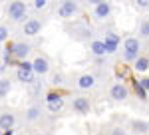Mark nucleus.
<instances>
[{
    "label": "nucleus",
    "instance_id": "obj_1",
    "mask_svg": "<svg viewBox=\"0 0 149 135\" xmlns=\"http://www.w3.org/2000/svg\"><path fill=\"white\" fill-rule=\"evenodd\" d=\"M10 52V56L14 58V60H18V62H24L26 58H28V54L32 52V46L28 44V42H14L12 44V48L8 50Z\"/></svg>",
    "mask_w": 149,
    "mask_h": 135
},
{
    "label": "nucleus",
    "instance_id": "obj_2",
    "mask_svg": "<svg viewBox=\"0 0 149 135\" xmlns=\"http://www.w3.org/2000/svg\"><path fill=\"white\" fill-rule=\"evenodd\" d=\"M26 12H28V8H26L24 2H10L8 4V16H10L12 22H22V20H26Z\"/></svg>",
    "mask_w": 149,
    "mask_h": 135
},
{
    "label": "nucleus",
    "instance_id": "obj_3",
    "mask_svg": "<svg viewBox=\"0 0 149 135\" xmlns=\"http://www.w3.org/2000/svg\"><path fill=\"white\" fill-rule=\"evenodd\" d=\"M46 103H48L50 113H60L62 107H64V97H62L60 93H56V91H50L46 95Z\"/></svg>",
    "mask_w": 149,
    "mask_h": 135
},
{
    "label": "nucleus",
    "instance_id": "obj_4",
    "mask_svg": "<svg viewBox=\"0 0 149 135\" xmlns=\"http://www.w3.org/2000/svg\"><path fill=\"white\" fill-rule=\"evenodd\" d=\"M80 12V6L76 4V2H62L60 6H58V16L60 18H74L76 14Z\"/></svg>",
    "mask_w": 149,
    "mask_h": 135
},
{
    "label": "nucleus",
    "instance_id": "obj_5",
    "mask_svg": "<svg viewBox=\"0 0 149 135\" xmlns=\"http://www.w3.org/2000/svg\"><path fill=\"white\" fill-rule=\"evenodd\" d=\"M109 97L115 101H123L129 97V90H127V86L123 84V81H117V84H113L111 86V90H109Z\"/></svg>",
    "mask_w": 149,
    "mask_h": 135
},
{
    "label": "nucleus",
    "instance_id": "obj_6",
    "mask_svg": "<svg viewBox=\"0 0 149 135\" xmlns=\"http://www.w3.org/2000/svg\"><path fill=\"white\" fill-rule=\"evenodd\" d=\"M72 109L76 113H80V115H86V113H90V109H92V103H90L88 97L78 95V97H74V101H72Z\"/></svg>",
    "mask_w": 149,
    "mask_h": 135
},
{
    "label": "nucleus",
    "instance_id": "obj_7",
    "mask_svg": "<svg viewBox=\"0 0 149 135\" xmlns=\"http://www.w3.org/2000/svg\"><path fill=\"white\" fill-rule=\"evenodd\" d=\"M32 72H34V76H46L48 72H50V62H48V58L44 56H38L32 62Z\"/></svg>",
    "mask_w": 149,
    "mask_h": 135
},
{
    "label": "nucleus",
    "instance_id": "obj_8",
    "mask_svg": "<svg viewBox=\"0 0 149 135\" xmlns=\"http://www.w3.org/2000/svg\"><path fill=\"white\" fill-rule=\"evenodd\" d=\"M123 52L125 54H135L139 56V52H141V40L135 38V36H129L123 40Z\"/></svg>",
    "mask_w": 149,
    "mask_h": 135
},
{
    "label": "nucleus",
    "instance_id": "obj_9",
    "mask_svg": "<svg viewBox=\"0 0 149 135\" xmlns=\"http://www.w3.org/2000/svg\"><path fill=\"white\" fill-rule=\"evenodd\" d=\"M109 14H111V4H109V2L100 0V2L93 6V16H95V20H105V18H109Z\"/></svg>",
    "mask_w": 149,
    "mask_h": 135
},
{
    "label": "nucleus",
    "instance_id": "obj_10",
    "mask_svg": "<svg viewBox=\"0 0 149 135\" xmlns=\"http://www.w3.org/2000/svg\"><path fill=\"white\" fill-rule=\"evenodd\" d=\"M76 86H78V90H93L95 88V76L93 74H81L80 78L76 79Z\"/></svg>",
    "mask_w": 149,
    "mask_h": 135
},
{
    "label": "nucleus",
    "instance_id": "obj_11",
    "mask_svg": "<svg viewBox=\"0 0 149 135\" xmlns=\"http://www.w3.org/2000/svg\"><path fill=\"white\" fill-rule=\"evenodd\" d=\"M40 30H42V20H38V18H28L22 26V32L26 36H36Z\"/></svg>",
    "mask_w": 149,
    "mask_h": 135
},
{
    "label": "nucleus",
    "instance_id": "obj_12",
    "mask_svg": "<svg viewBox=\"0 0 149 135\" xmlns=\"http://www.w3.org/2000/svg\"><path fill=\"white\" fill-rule=\"evenodd\" d=\"M14 125H16V117H14V113L6 111V113H0V129H14Z\"/></svg>",
    "mask_w": 149,
    "mask_h": 135
},
{
    "label": "nucleus",
    "instance_id": "obj_13",
    "mask_svg": "<svg viewBox=\"0 0 149 135\" xmlns=\"http://www.w3.org/2000/svg\"><path fill=\"white\" fill-rule=\"evenodd\" d=\"M90 52H92L95 58H103L105 56V46H103L102 40H93L90 42Z\"/></svg>",
    "mask_w": 149,
    "mask_h": 135
},
{
    "label": "nucleus",
    "instance_id": "obj_14",
    "mask_svg": "<svg viewBox=\"0 0 149 135\" xmlns=\"http://www.w3.org/2000/svg\"><path fill=\"white\" fill-rule=\"evenodd\" d=\"M16 78H18V81H22V84H28V86L36 81L34 72H26V70H18V72H16Z\"/></svg>",
    "mask_w": 149,
    "mask_h": 135
},
{
    "label": "nucleus",
    "instance_id": "obj_15",
    "mask_svg": "<svg viewBox=\"0 0 149 135\" xmlns=\"http://www.w3.org/2000/svg\"><path fill=\"white\" fill-rule=\"evenodd\" d=\"M129 127L135 131V133H147L149 131V121H141V119H133Z\"/></svg>",
    "mask_w": 149,
    "mask_h": 135
},
{
    "label": "nucleus",
    "instance_id": "obj_16",
    "mask_svg": "<svg viewBox=\"0 0 149 135\" xmlns=\"http://www.w3.org/2000/svg\"><path fill=\"white\" fill-rule=\"evenodd\" d=\"M40 115H42V109H40L38 105H32V107H28V109H26V113H24L26 121H36V119H40Z\"/></svg>",
    "mask_w": 149,
    "mask_h": 135
},
{
    "label": "nucleus",
    "instance_id": "obj_17",
    "mask_svg": "<svg viewBox=\"0 0 149 135\" xmlns=\"http://www.w3.org/2000/svg\"><path fill=\"white\" fill-rule=\"evenodd\" d=\"M133 68L137 70V72H147L149 68V58L147 56H139L135 62H133Z\"/></svg>",
    "mask_w": 149,
    "mask_h": 135
},
{
    "label": "nucleus",
    "instance_id": "obj_18",
    "mask_svg": "<svg viewBox=\"0 0 149 135\" xmlns=\"http://www.w3.org/2000/svg\"><path fill=\"white\" fill-rule=\"evenodd\" d=\"M12 90V81L8 78H2L0 79V97H6Z\"/></svg>",
    "mask_w": 149,
    "mask_h": 135
},
{
    "label": "nucleus",
    "instance_id": "obj_19",
    "mask_svg": "<svg viewBox=\"0 0 149 135\" xmlns=\"http://www.w3.org/2000/svg\"><path fill=\"white\" fill-rule=\"evenodd\" d=\"M139 36L141 38H149V18H143L139 24Z\"/></svg>",
    "mask_w": 149,
    "mask_h": 135
},
{
    "label": "nucleus",
    "instance_id": "obj_20",
    "mask_svg": "<svg viewBox=\"0 0 149 135\" xmlns=\"http://www.w3.org/2000/svg\"><path fill=\"white\" fill-rule=\"evenodd\" d=\"M103 42H111V44L119 46V36L115 32H105V38H103Z\"/></svg>",
    "mask_w": 149,
    "mask_h": 135
},
{
    "label": "nucleus",
    "instance_id": "obj_21",
    "mask_svg": "<svg viewBox=\"0 0 149 135\" xmlns=\"http://www.w3.org/2000/svg\"><path fill=\"white\" fill-rule=\"evenodd\" d=\"M133 90H135V93H137V97H139L141 101H145V100H147V91H143V90H141L137 81H133Z\"/></svg>",
    "mask_w": 149,
    "mask_h": 135
},
{
    "label": "nucleus",
    "instance_id": "obj_22",
    "mask_svg": "<svg viewBox=\"0 0 149 135\" xmlns=\"http://www.w3.org/2000/svg\"><path fill=\"white\" fill-rule=\"evenodd\" d=\"M8 34H10V30L4 24H0V42H6L8 40Z\"/></svg>",
    "mask_w": 149,
    "mask_h": 135
},
{
    "label": "nucleus",
    "instance_id": "obj_23",
    "mask_svg": "<svg viewBox=\"0 0 149 135\" xmlns=\"http://www.w3.org/2000/svg\"><path fill=\"white\" fill-rule=\"evenodd\" d=\"M137 84H139V88L143 91H149V78H141V79H137Z\"/></svg>",
    "mask_w": 149,
    "mask_h": 135
},
{
    "label": "nucleus",
    "instance_id": "obj_24",
    "mask_svg": "<svg viewBox=\"0 0 149 135\" xmlns=\"http://www.w3.org/2000/svg\"><path fill=\"white\" fill-rule=\"evenodd\" d=\"M18 70H26V72H32V62H28V60H24L18 64Z\"/></svg>",
    "mask_w": 149,
    "mask_h": 135
},
{
    "label": "nucleus",
    "instance_id": "obj_25",
    "mask_svg": "<svg viewBox=\"0 0 149 135\" xmlns=\"http://www.w3.org/2000/svg\"><path fill=\"white\" fill-rule=\"evenodd\" d=\"M46 6H48L46 0H34V8L36 10H42V8H46Z\"/></svg>",
    "mask_w": 149,
    "mask_h": 135
},
{
    "label": "nucleus",
    "instance_id": "obj_26",
    "mask_svg": "<svg viewBox=\"0 0 149 135\" xmlns=\"http://www.w3.org/2000/svg\"><path fill=\"white\" fill-rule=\"evenodd\" d=\"M109 135H127V129H123V127H113Z\"/></svg>",
    "mask_w": 149,
    "mask_h": 135
},
{
    "label": "nucleus",
    "instance_id": "obj_27",
    "mask_svg": "<svg viewBox=\"0 0 149 135\" xmlns=\"http://www.w3.org/2000/svg\"><path fill=\"white\" fill-rule=\"evenodd\" d=\"M52 84H54V86H62V84H64V78H62V74H56V76L52 78Z\"/></svg>",
    "mask_w": 149,
    "mask_h": 135
},
{
    "label": "nucleus",
    "instance_id": "obj_28",
    "mask_svg": "<svg viewBox=\"0 0 149 135\" xmlns=\"http://www.w3.org/2000/svg\"><path fill=\"white\" fill-rule=\"evenodd\" d=\"M139 8H149V0H137Z\"/></svg>",
    "mask_w": 149,
    "mask_h": 135
},
{
    "label": "nucleus",
    "instance_id": "obj_29",
    "mask_svg": "<svg viewBox=\"0 0 149 135\" xmlns=\"http://www.w3.org/2000/svg\"><path fill=\"white\" fill-rule=\"evenodd\" d=\"M14 133V129H6V131H4V135H12Z\"/></svg>",
    "mask_w": 149,
    "mask_h": 135
},
{
    "label": "nucleus",
    "instance_id": "obj_30",
    "mask_svg": "<svg viewBox=\"0 0 149 135\" xmlns=\"http://www.w3.org/2000/svg\"><path fill=\"white\" fill-rule=\"evenodd\" d=\"M0 135H2V131H0Z\"/></svg>",
    "mask_w": 149,
    "mask_h": 135
},
{
    "label": "nucleus",
    "instance_id": "obj_31",
    "mask_svg": "<svg viewBox=\"0 0 149 135\" xmlns=\"http://www.w3.org/2000/svg\"><path fill=\"white\" fill-rule=\"evenodd\" d=\"M147 58H149V56H147Z\"/></svg>",
    "mask_w": 149,
    "mask_h": 135
}]
</instances>
